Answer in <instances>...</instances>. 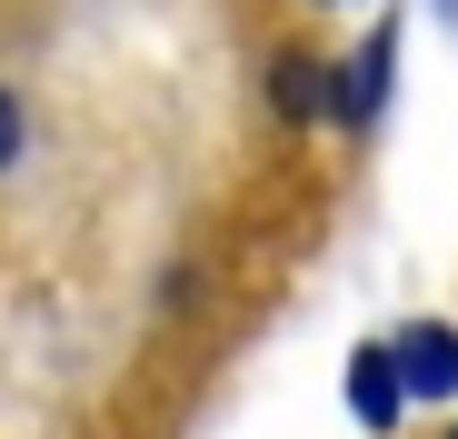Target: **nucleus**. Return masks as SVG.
Listing matches in <instances>:
<instances>
[{"mask_svg": "<svg viewBox=\"0 0 458 439\" xmlns=\"http://www.w3.org/2000/svg\"><path fill=\"white\" fill-rule=\"evenodd\" d=\"M11 160H21V100L0 90V170H11Z\"/></svg>", "mask_w": 458, "mask_h": 439, "instance_id": "39448f33", "label": "nucleus"}, {"mask_svg": "<svg viewBox=\"0 0 458 439\" xmlns=\"http://www.w3.org/2000/svg\"><path fill=\"white\" fill-rule=\"evenodd\" d=\"M349 419H359L369 439H389V429L409 419V380H399V359H389V340H369V349L349 359Z\"/></svg>", "mask_w": 458, "mask_h": 439, "instance_id": "f03ea898", "label": "nucleus"}, {"mask_svg": "<svg viewBox=\"0 0 458 439\" xmlns=\"http://www.w3.org/2000/svg\"><path fill=\"white\" fill-rule=\"evenodd\" d=\"M389 359H399L409 400H448V390H458V330H448V320H409V330L389 340Z\"/></svg>", "mask_w": 458, "mask_h": 439, "instance_id": "7ed1b4c3", "label": "nucleus"}, {"mask_svg": "<svg viewBox=\"0 0 458 439\" xmlns=\"http://www.w3.org/2000/svg\"><path fill=\"white\" fill-rule=\"evenodd\" d=\"M448 439H458V429H448Z\"/></svg>", "mask_w": 458, "mask_h": 439, "instance_id": "423d86ee", "label": "nucleus"}, {"mask_svg": "<svg viewBox=\"0 0 458 439\" xmlns=\"http://www.w3.org/2000/svg\"><path fill=\"white\" fill-rule=\"evenodd\" d=\"M389 70H399V30L378 21V30L359 40V60H339V90H329V120H339V130H369L378 110H389Z\"/></svg>", "mask_w": 458, "mask_h": 439, "instance_id": "f257e3e1", "label": "nucleus"}, {"mask_svg": "<svg viewBox=\"0 0 458 439\" xmlns=\"http://www.w3.org/2000/svg\"><path fill=\"white\" fill-rule=\"evenodd\" d=\"M329 90H339V70H319L310 50H269V110L279 120H329Z\"/></svg>", "mask_w": 458, "mask_h": 439, "instance_id": "20e7f679", "label": "nucleus"}]
</instances>
